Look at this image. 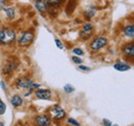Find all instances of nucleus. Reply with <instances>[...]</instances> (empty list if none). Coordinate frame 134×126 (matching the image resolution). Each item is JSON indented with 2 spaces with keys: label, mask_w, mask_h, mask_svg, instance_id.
<instances>
[{
  "label": "nucleus",
  "mask_w": 134,
  "mask_h": 126,
  "mask_svg": "<svg viewBox=\"0 0 134 126\" xmlns=\"http://www.w3.org/2000/svg\"><path fill=\"white\" fill-rule=\"evenodd\" d=\"M114 68L117 70V71H120V72H125V71H128V70H130L131 69V67H130V65H128V64L126 63H117L114 65Z\"/></svg>",
  "instance_id": "nucleus-10"
},
{
  "label": "nucleus",
  "mask_w": 134,
  "mask_h": 126,
  "mask_svg": "<svg viewBox=\"0 0 134 126\" xmlns=\"http://www.w3.org/2000/svg\"><path fill=\"white\" fill-rule=\"evenodd\" d=\"M48 4H52V5H56L62 2V0H46Z\"/></svg>",
  "instance_id": "nucleus-22"
},
{
  "label": "nucleus",
  "mask_w": 134,
  "mask_h": 126,
  "mask_svg": "<svg viewBox=\"0 0 134 126\" xmlns=\"http://www.w3.org/2000/svg\"><path fill=\"white\" fill-rule=\"evenodd\" d=\"M55 43H56V45H57V47L59 48V49H63V43L59 40V39H55Z\"/></svg>",
  "instance_id": "nucleus-23"
},
{
  "label": "nucleus",
  "mask_w": 134,
  "mask_h": 126,
  "mask_svg": "<svg viewBox=\"0 0 134 126\" xmlns=\"http://www.w3.org/2000/svg\"><path fill=\"white\" fill-rule=\"evenodd\" d=\"M64 90H65L66 93H71V92L74 91V87H73L71 84H66V85L64 86Z\"/></svg>",
  "instance_id": "nucleus-17"
},
{
  "label": "nucleus",
  "mask_w": 134,
  "mask_h": 126,
  "mask_svg": "<svg viewBox=\"0 0 134 126\" xmlns=\"http://www.w3.org/2000/svg\"><path fill=\"white\" fill-rule=\"evenodd\" d=\"M79 70H82V71H85V72H89L91 69H90L89 67H86V66H82V65H80V66H79Z\"/></svg>",
  "instance_id": "nucleus-24"
},
{
  "label": "nucleus",
  "mask_w": 134,
  "mask_h": 126,
  "mask_svg": "<svg viewBox=\"0 0 134 126\" xmlns=\"http://www.w3.org/2000/svg\"><path fill=\"white\" fill-rule=\"evenodd\" d=\"M34 122L37 126H50L52 121L49 116H37L35 117Z\"/></svg>",
  "instance_id": "nucleus-6"
},
{
  "label": "nucleus",
  "mask_w": 134,
  "mask_h": 126,
  "mask_svg": "<svg viewBox=\"0 0 134 126\" xmlns=\"http://www.w3.org/2000/svg\"><path fill=\"white\" fill-rule=\"evenodd\" d=\"M0 126H4V125H3V123H2V122H0Z\"/></svg>",
  "instance_id": "nucleus-27"
},
{
  "label": "nucleus",
  "mask_w": 134,
  "mask_h": 126,
  "mask_svg": "<svg viewBox=\"0 0 134 126\" xmlns=\"http://www.w3.org/2000/svg\"><path fill=\"white\" fill-rule=\"evenodd\" d=\"M67 122H68L69 124H71V125H73V126H81V124H80L76 120H74V119H72V118H69V119L67 120Z\"/></svg>",
  "instance_id": "nucleus-20"
},
{
  "label": "nucleus",
  "mask_w": 134,
  "mask_h": 126,
  "mask_svg": "<svg viewBox=\"0 0 134 126\" xmlns=\"http://www.w3.org/2000/svg\"><path fill=\"white\" fill-rule=\"evenodd\" d=\"M10 104H12L15 108H18V107L22 106V104H23V98H22L20 95H14V96L10 98Z\"/></svg>",
  "instance_id": "nucleus-12"
},
{
  "label": "nucleus",
  "mask_w": 134,
  "mask_h": 126,
  "mask_svg": "<svg viewBox=\"0 0 134 126\" xmlns=\"http://www.w3.org/2000/svg\"><path fill=\"white\" fill-rule=\"evenodd\" d=\"M33 39H34L33 32L26 31L21 35V37L19 38L18 42H19L20 45H23V46H24V45H28V44H30V43L33 41Z\"/></svg>",
  "instance_id": "nucleus-4"
},
{
  "label": "nucleus",
  "mask_w": 134,
  "mask_h": 126,
  "mask_svg": "<svg viewBox=\"0 0 134 126\" xmlns=\"http://www.w3.org/2000/svg\"><path fill=\"white\" fill-rule=\"evenodd\" d=\"M6 111V105L0 99V115H3Z\"/></svg>",
  "instance_id": "nucleus-18"
},
{
  "label": "nucleus",
  "mask_w": 134,
  "mask_h": 126,
  "mask_svg": "<svg viewBox=\"0 0 134 126\" xmlns=\"http://www.w3.org/2000/svg\"><path fill=\"white\" fill-rule=\"evenodd\" d=\"M72 62L74 64H76V65H81V64L83 63V60H82L81 58L76 56V55H73V56H72Z\"/></svg>",
  "instance_id": "nucleus-19"
},
{
  "label": "nucleus",
  "mask_w": 134,
  "mask_h": 126,
  "mask_svg": "<svg viewBox=\"0 0 134 126\" xmlns=\"http://www.w3.org/2000/svg\"><path fill=\"white\" fill-rule=\"evenodd\" d=\"M2 10H3V12L7 16V17H8L9 20H13V18L15 17V16H16L15 7H5V8H3Z\"/></svg>",
  "instance_id": "nucleus-13"
},
{
  "label": "nucleus",
  "mask_w": 134,
  "mask_h": 126,
  "mask_svg": "<svg viewBox=\"0 0 134 126\" xmlns=\"http://www.w3.org/2000/svg\"><path fill=\"white\" fill-rule=\"evenodd\" d=\"M16 39V32L10 28H4L0 31V43L9 44Z\"/></svg>",
  "instance_id": "nucleus-1"
},
{
  "label": "nucleus",
  "mask_w": 134,
  "mask_h": 126,
  "mask_svg": "<svg viewBox=\"0 0 134 126\" xmlns=\"http://www.w3.org/2000/svg\"><path fill=\"white\" fill-rule=\"evenodd\" d=\"M85 14H86V16H88L89 17H93V16H95V14H96V10H95L94 7H88L86 9Z\"/></svg>",
  "instance_id": "nucleus-16"
},
{
  "label": "nucleus",
  "mask_w": 134,
  "mask_h": 126,
  "mask_svg": "<svg viewBox=\"0 0 134 126\" xmlns=\"http://www.w3.org/2000/svg\"><path fill=\"white\" fill-rule=\"evenodd\" d=\"M93 34V25L91 23H87L84 25V28L81 33V37L83 39H89Z\"/></svg>",
  "instance_id": "nucleus-5"
},
{
  "label": "nucleus",
  "mask_w": 134,
  "mask_h": 126,
  "mask_svg": "<svg viewBox=\"0 0 134 126\" xmlns=\"http://www.w3.org/2000/svg\"><path fill=\"white\" fill-rule=\"evenodd\" d=\"M17 86L18 88L21 89H34V88H39L40 84L34 83L33 80L28 77H22L17 80Z\"/></svg>",
  "instance_id": "nucleus-2"
},
{
  "label": "nucleus",
  "mask_w": 134,
  "mask_h": 126,
  "mask_svg": "<svg viewBox=\"0 0 134 126\" xmlns=\"http://www.w3.org/2000/svg\"><path fill=\"white\" fill-rule=\"evenodd\" d=\"M51 113H52V115L54 116V118L57 119V120H60V119L64 118L65 115H66L65 111L63 110V109H61L59 106H55V107H53V109L51 110Z\"/></svg>",
  "instance_id": "nucleus-7"
},
{
  "label": "nucleus",
  "mask_w": 134,
  "mask_h": 126,
  "mask_svg": "<svg viewBox=\"0 0 134 126\" xmlns=\"http://www.w3.org/2000/svg\"><path fill=\"white\" fill-rule=\"evenodd\" d=\"M73 53L76 54V55H83V54H84V51H83L81 48L75 47V48H73Z\"/></svg>",
  "instance_id": "nucleus-21"
},
{
  "label": "nucleus",
  "mask_w": 134,
  "mask_h": 126,
  "mask_svg": "<svg viewBox=\"0 0 134 126\" xmlns=\"http://www.w3.org/2000/svg\"><path fill=\"white\" fill-rule=\"evenodd\" d=\"M103 125L104 126H110L111 125V122H110L109 120H107V119H104V120H103Z\"/></svg>",
  "instance_id": "nucleus-25"
},
{
  "label": "nucleus",
  "mask_w": 134,
  "mask_h": 126,
  "mask_svg": "<svg viewBox=\"0 0 134 126\" xmlns=\"http://www.w3.org/2000/svg\"><path fill=\"white\" fill-rule=\"evenodd\" d=\"M35 96L39 99H51L52 92L49 89H38L35 91Z\"/></svg>",
  "instance_id": "nucleus-8"
},
{
  "label": "nucleus",
  "mask_w": 134,
  "mask_h": 126,
  "mask_svg": "<svg viewBox=\"0 0 134 126\" xmlns=\"http://www.w3.org/2000/svg\"><path fill=\"white\" fill-rule=\"evenodd\" d=\"M107 44V39L103 36H99V37H96L92 42H91V49L96 51V50H99L102 47H104L105 45Z\"/></svg>",
  "instance_id": "nucleus-3"
},
{
  "label": "nucleus",
  "mask_w": 134,
  "mask_h": 126,
  "mask_svg": "<svg viewBox=\"0 0 134 126\" xmlns=\"http://www.w3.org/2000/svg\"><path fill=\"white\" fill-rule=\"evenodd\" d=\"M124 34H125L126 37L132 39V38L134 37V26L133 25H129V26L125 27V29H124Z\"/></svg>",
  "instance_id": "nucleus-14"
},
{
  "label": "nucleus",
  "mask_w": 134,
  "mask_h": 126,
  "mask_svg": "<svg viewBox=\"0 0 134 126\" xmlns=\"http://www.w3.org/2000/svg\"><path fill=\"white\" fill-rule=\"evenodd\" d=\"M123 51L126 55L130 56V58H133L134 56V45L133 43H130V44H127L125 47L123 48Z\"/></svg>",
  "instance_id": "nucleus-11"
},
{
  "label": "nucleus",
  "mask_w": 134,
  "mask_h": 126,
  "mask_svg": "<svg viewBox=\"0 0 134 126\" xmlns=\"http://www.w3.org/2000/svg\"><path fill=\"white\" fill-rule=\"evenodd\" d=\"M0 24H1V21H0Z\"/></svg>",
  "instance_id": "nucleus-29"
},
{
  "label": "nucleus",
  "mask_w": 134,
  "mask_h": 126,
  "mask_svg": "<svg viewBox=\"0 0 134 126\" xmlns=\"http://www.w3.org/2000/svg\"><path fill=\"white\" fill-rule=\"evenodd\" d=\"M17 65L18 64L17 63H9L8 65H6L4 68H3V73L4 74H7V73H10L14 69H16L17 68Z\"/></svg>",
  "instance_id": "nucleus-15"
},
{
  "label": "nucleus",
  "mask_w": 134,
  "mask_h": 126,
  "mask_svg": "<svg viewBox=\"0 0 134 126\" xmlns=\"http://www.w3.org/2000/svg\"><path fill=\"white\" fill-rule=\"evenodd\" d=\"M34 6L39 12H44L48 9V3L46 0H36Z\"/></svg>",
  "instance_id": "nucleus-9"
},
{
  "label": "nucleus",
  "mask_w": 134,
  "mask_h": 126,
  "mask_svg": "<svg viewBox=\"0 0 134 126\" xmlns=\"http://www.w3.org/2000/svg\"><path fill=\"white\" fill-rule=\"evenodd\" d=\"M110 126H119V125H117V124H114V125H113V124H111Z\"/></svg>",
  "instance_id": "nucleus-28"
},
{
  "label": "nucleus",
  "mask_w": 134,
  "mask_h": 126,
  "mask_svg": "<svg viewBox=\"0 0 134 126\" xmlns=\"http://www.w3.org/2000/svg\"><path fill=\"white\" fill-rule=\"evenodd\" d=\"M0 86H1V88L5 91L6 90V86H5V84H4V82L3 81H0Z\"/></svg>",
  "instance_id": "nucleus-26"
}]
</instances>
